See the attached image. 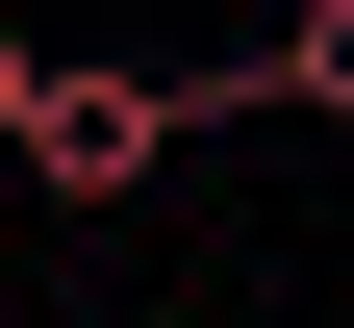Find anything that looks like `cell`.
Listing matches in <instances>:
<instances>
[{
    "label": "cell",
    "mask_w": 354,
    "mask_h": 328,
    "mask_svg": "<svg viewBox=\"0 0 354 328\" xmlns=\"http://www.w3.org/2000/svg\"><path fill=\"white\" fill-rule=\"evenodd\" d=\"M0 152L51 177V202H152L203 126H177V76H26V126H0Z\"/></svg>",
    "instance_id": "1"
},
{
    "label": "cell",
    "mask_w": 354,
    "mask_h": 328,
    "mask_svg": "<svg viewBox=\"0 0 354 328\" xmlns=\"http://www.w3.org/2000/svg\"><path fill=\"white\" fill-rule=\"evenodd\" d=\"M253 102H329V126H354V0H304L279 51H253Z\"/></svg>",
    "instance_id": "2"
},
{
    "label": "cell",
    "mask_w": 354,
    "mask_h": 328,
    "mask_svg": "<svg viewBox=\"0 0 354 328\" xmlns=\"http://www.w3.org/2000/svg\"><path fill=\"white\" fill-rule=\"evenodd\" d=\"M26 76H51V51H26V26H0V126H26Z\"/></svg>",
    "instance_id": "3"
}]
</instances>
